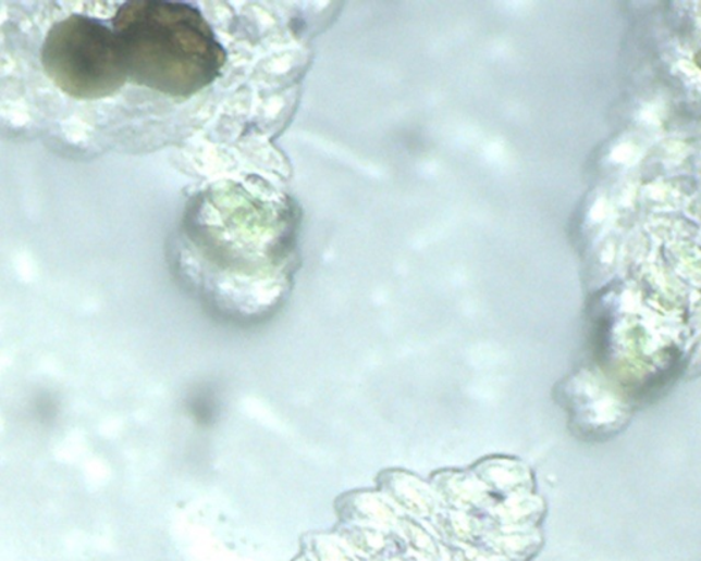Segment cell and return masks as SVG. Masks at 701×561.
Returning a JSON list of instances; mask_svg holds the SVG:
<instances>
[{"instance_id":"6da1fadb","label":"cell","mask_w":701,"mask_h":561,"mask_svg":"<svg viewBox=\"0 0 701 561\" xmlns=\"http://www.w3.org/2000/svg\"><path fill=\"white\" fill-rule=\"evenodd\" d=\"M115 8L109 20L125 86L182 103L221 76L226 52L198 8L182 2Z\"/></svg>"},{"instance_id":"7a4b0ae2","label":"cell","mask_w":701,"mask_h":561,"mask_svg":"<svg viewBox=\"0 0 701 561\" xmlns=\"http://www.w3.org/2000/svg\"><path fill=\"white\" fill-rule=\"evenodd\" d=\"M39 61L45 77L74 102L97 103L124 88L109 17L60 15L47 26Z\"/></svg>"},{"instance_id":"3957f363","label":"cell","mask_w":701,"mask_h":561,"mask_svg":"<svg viewBox=\"0 0 701 561\" xmlns=\"http://www.w3.org/2000/svg\"><path fill=\"white\" fill-rule=\"evenodd\" d=\"M696 65H698L701 68V51L699 52L698 55L694 58Z\"/></svg>"}]
</instances>
